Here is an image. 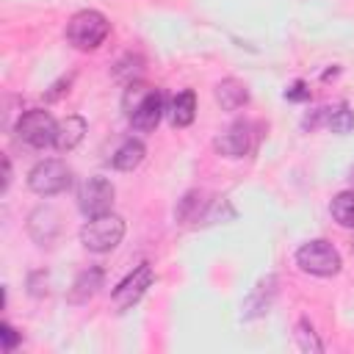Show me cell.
<instances>
[{"instance_id":"7","label":"cell","mask_w":354,"mask_h":354,"mask_svg":"<svg viewBox=\"0 0 354 354\" xmlns=\"http://www.w3.org/2000/svg\"><path fill=\"white\" fill-rule=\"evenodd\" d=\"M113 196L116 188L108 177H88L83 180V185L77 188V207L86 216H100V213H111L113 207Z\"/></svg>"},{"instance_id":"21","label":"cell","mask_w":354,"mask_h":354,"mask_svg":"<svg viewBox=\"0 0 354 354\" xmlns=\"http://www.w3.org/2000/svg\"><path fill=\"white\" fill-rule=\"evenodd\" d=\"M141 66H144V61H141V55H133V53H127L122 61H116L113 64V77H119V80H138L136 75L141 72Z\"/></svg>"},{"instance_id":"17","label":"cell","mask_w":354,"mask_h":354,"mask_svg":"<svg viewBox=\"0 0 354 354\" xmlns=\"http://www.w3.org/2000/svg\"><path fill=\"white\" fill-rule=\"evenodd\" d=\"M169 119H171L174 127H188V124L196 119V94H194L191 88L180 91V94L171 100Z\"/></svg>"},{"instance_id":"19","label":"cell","mask_w":354,"mask_h":354,"mask_svg":"<svg viewBox=\"0 0 354 354\" xmlns=\"http://www.w3.org/2000/svg\"><path fill=\"white\" fill-rule=\"evenodd\" d=\"M332 218H335L340 227L354 230V188H351V191H340V194L332 199Z\"/></svg>"},{"instance_id":"3","label":"cell","mask_w":354,"mask_h":354,"mask_svg":"<svg viewBox=\"0 0 354 354\" xmlns=\"http://www.w3.org/2000/svg\"><path fill=\"white\" fill-rule=\"evenodd\" d=\"M122 238H124V221L116 213L88 216V221L80 227V243L94 254H105L116 249Z\"/></svg>"},{"instance_id":"13","label":"cell","mask_w":354,"mask_h":354,"mask_svg":"<svg viewBox=\"0 0 354 354\" xmlns=\"http://www.w3.org/2000/svg\"><path fill=\"white\" fill-rule=\"evenodd\" d=\"M213 97H216V102H218L224 111H238L241 105L249 102V91H246V86H243L238 77H224V80H218L216 88H213Z\"/></svg>"},{"instance_id":"2","label":"cell","mask_w":354,"mask_h":354,"mask_svg":"<svg viewBox=\"0 0 354 354\" xmlns=\"http://www.w3.org/2000/svg\"><path fill=\"white\" fill-rule=\"evenodd\" d=\"M111 33V22L102 11L83 8L66 22V41L75 50H97Z\"/></svg>"},{"instance_id":"11","label":"cell","mask_w":354,"mask_h":354,"mask_svg":"<svg viewBox=\"0 0 354 354\" xmlns=\"http://www.w3.org/2000/svg\"><path fill=\"white\" fill-rule=\"evenodd\" d=\"M274 296H277V277L268 274V277H263V279L252 288V293L246 296V301H243V318L249 321V318L266 315L268 307H271V301H274Z\"/></svg>"},{"instance_id":"25","label":"cell","mask_w":354,"mask_h":354,"mask_svg":"<svg viewBox=\"0 0 354 354\" xmlns=\"http://www.w3.org/2000/svg\"><path fill=\"white\" fill-rule=\"evenodd\" d=\"M69 86H72V75H66V77H61V80H55V83L50 86V91L44 94V100H47V102H55L58 97H64V94L69 91Z\"/></svg>"},{"instance_id":"8","label":"cell","mask_w":354,"mask_h":354,"mask_svg":"<svg viewBox=\"0 0 354 354\" xmlns=\"http://www.w3.org/2000/svg\"><path fill=\"white\" fill-rule=\"evenodd\" d=\"M152 279H155V271H152L149 263H141L138 268H133V271L113 288V304H116V310H119V313L130 310V307L147 293V288L152 285Z\"/></svg>"},{"instance_id":"15","label":"cell","mask_w":354,"mask_h":354,"mask_svg":"<svg viewBox=\"0 0 354 354\" xmlns=\"http://www.w3.org/2000/svg\"><path fill=\"white\" fill-rule=\"evenodd\" d=\"M144 155H147L144 141L130 136V138H124V141L116 147V152L111 155V163H113V169H119V171H133V169L141 166Z\"/></svg>"},{"instance_id":"23","label":"cell","mask_w":354,"mask_h":354,"mask_svg":"<svg viewBox=\"0 0 354 354\" xmlns=\"http://www.w3.org/2000/svg\"><path fill=\"white\" fill-rule=\"evenodd\" d=\"M19 332L11 326V324H0V343H3V351H14L19 346Z\"/></svg>"},{"instance_id":"20","label":"cell","mask_w":354,"mask_h":354,"mask_svg":"<svg viewBox=\"0 0 354 354\" xmlns=\"http://www.w3.org/2000/svg\"><path fill=\"white\" fill-rule=\"evenodd\" d=\"M296 343H299V348L307 351V354H318V351H324V343H321L315 326H313L307 318H301V321L296 324Z\"/></svg>"},{"instance_id":"6","label":"cell","mask_w":354,"mask_h":354,"mask_svg":"<svg viewBox=\"0 0 354 354\" xmlns=\"http://www.w3.org/2000/svg\"><path fill=\"white\" fill-rule=\"evenodd\" d=\"M296 263L304 274H313V277H335L343 266L337 249L324 238L301 243L299 252H296Z\"/></svg>"},{"instance_id":"24","label":"cell","mask_w":354,"mask_h":354,"mask_svg":"<svg viewBox=\"0 0 354 354\" xmlns=\"http://www.w3.org/2000/svg\"><path fill=\"white\" fill-rule=\"evenodd\" d=\"M285 100H290V102H304V100H310L307 83H304V80H293V83L285 88Z\"/></svg>"},{"instance_id":"27","label":"cell","mask_w":354,"mask_h":354,"mask_svg":"<svg viewBox=\"0 0 354 354\" xmlns=\"http://www.w3.org/2000/svg\"><path fill=\"white\" fill-rule=\"evenodd\" d=\"M346 180H348V185H351V188H354V166H351V169H348V177H346Z\"/></svg>"},{"instance_id":"9","label":"cell","mask_w":354,"mask_h":354,"mask_svg":"<svg viewBox=\"0 0 354 354\" xmlns=\"http://www.w3.org/2000/svg\"><path fill=\"white\" fill-rule=\"evenodd\" d=\"M61 232V213L53 205H39L28 216V235L39 246H50Z\"/></svg>"},{"instance_id":"1","label":"cell","mask_w":354,"mask_h":354,"mask_svg":"<svg viewBox=\"0 0 354 354\" xmlns=\"http://www.w3.org/2000/svg\"><path fill=\"white\" fill-rule=\"evenodd\" d=\"M122 111L133 130L152 133L163 116V94L144 80H130L122 94Z\"/></svg>"},{"instance_id":"28","label":"cell","mask_w":354,"mask_h":354,"mask_svg":"<svg viewBox=\"0 0 354 354\" xmlns=\"http://www.w3.org/2000/svg\"><path fill=\"white\" fill-rule=\"evenodd\" d=\"M351 252H354V241H351Z\"/></svg>"},{"instance_id":"14","label":"cell","mask_w":354,"mask_h":354,"mask_svg":"<svg viewBox=\"0 0 354 354\" xmlns=\"http://www.w3.org/2000/svg\"><path fill=\"white\" fill-rule=\"evenodd\" d=\"M83 136H86V119L83 116H66V119H61L58 122V130H55V149L58 152H72L80 141H83Z\"/></svg>"},{"instance_id":"22","label":"cell","mask_w":354,"mask_h":354,"mask_svg":"<svg viewBox=\"0 0 354 354\" xmlns=\"http://www.w3.org/2000/svg\"><path fill=\"white\" fill-rule=\"evenodd\" d=\"M28 293L33 299H41V296L50 293V274L44 268H36V271L28 274Z\"/></svg>"},{"instance_id":"5","label":"cell","mask_w":354,"mask_h":354,"mask_svg":"<svg viewBox=\"0 0 354 354\" xmlns=\"http://www.w3.org/2000/svg\"><path fill=\"white\" fill-rule=\"evenodd\" d=\"M72 185V169L58 158H44L28 171V188L39 196H55Z\"/></svg>"},{"instance_id":"26","label":"cell","mask_w":354,"mask_h":354,"mask_svg":"<svg viewBox=\"0 0 354 354\" xmlns=\"http://www.w3.org/2000/svg\"><path fill=\"white\" fill-rule=\"evenodd\" d=\"M8 185H11V160H8V155H6V158H3V185H0V191L6 194Z\"/></svg>"},{"instance_id":"4","label":"cell","mask_w":354,"mask_h":354,"mask_svg":"<svg viewBox=\"0 0 354 354\" xmlns=\"http://www.w3.org/2000/svg\"><path fill=\"white\" fill-rule=\"evenodd\" d=\"M55 130H58V122L44 108L25 111L14 124V133H17L19 144H25L30 149H44V147L55 144Z\"/></svg>"},{"instance_id":"10","label":"cell","mask_w":354,"mask_h":354,"mask_svg":"<svg viewBox=\"0 0 354 354\" xmlns=\"http://www.w3.org/2000/svg\"><path fill=\"white\" fill-rule=\"evenodd\" d=\"M216 152L224 155V158H243L252 147V133H249V124L246 122H235L230 124L227 130H221L213 141Z\"/></svg>"},{"instance_id":"12","label":"cell","mask_w":354,"mask_h":354,"mask_svg":"<svg viewBox=\"0 0 354 354\" xmlns=\"http://www.w3.org/2000/svg\"><path fill=\"white\" fill-rule=\"evenodd\" d=\"M102 282H105V271H102L100 266H88V268H83V271L75 277V282H72L66 299H69L72 304H86L88 299L97 296V290L102 288Z\"/></svg>"},{"instance_id":"18","label":"cell","mask_w":354,"mask_h":354,"mask_svg":"<svg viewBox=\"0 0 354 354\" xmlns=\"http://www.w3.org/2000/svg\"><path fill=\"white\" fill-rule=\"evenodd\" d=\"M324 124L337 133V136H346L354 130V111H348L346 102H337V105H326L324 111Z\"/></svg>"},{"instance_id":"16","label":"cell","mask_w":354,"mask_h":354,"mask_svg":"<svg viewBox=\"0 0 354 354\" xmlns=\"http://www.w3.org/2000/svg\"><path fill=\"white\" fill-rule=\"evenodd\" d=\"M207 205H210V199H207L205 191H188V194L177 202L174 216H177L180 224H194V221H202Z\"/></svg>"}]
</instances>
